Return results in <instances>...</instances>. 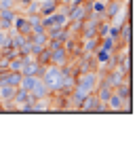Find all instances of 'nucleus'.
<instances>
[{
  "label": "nucleus",
  "instance_id": "1",
  "mask_svg": "<svg viewBox=\"0 0 137 148\" xmlns=\"http://www.w3.org/2000/svg\"><path fill=\"white\" fill-rule=\"evenodd\" d=\"M65 76L67 74L63 72V68L61 66H53V64H49L44 68V72H42V83L49 87V91L51 93H59L61 91V87H63V80H65Z\"/></svg>",
  "mask_w": 137,
  "mask_h": 148
},
{
  "label": "nucleus",
  "instance_id": "2",
  "mask_svg": "<svg viewBox=\"0 0 137 148\" xmlns=\"http://www.w3.org/2000/svg\"><path fill=\"white\" fill-rule=\"evenodd\" d=\"M97 83H99V74H97V72H93V70L78 72V74H76V85H74V91L82 93V95H89V93L95 91Z\"/></svg>",
  "mask_w": 137,
  "mask_h": 148
},
{
  "label": "nucleus",
  "instance_id": "3",
  "mask_svg": "<svg viewBox=\"0 0 137 148\" xmlns=\"http://www.w3.org/2000/svg\"><path fill=\"white\" fill-rule=\"evenodd\" d=\"M65 11H67V19H70V21H82V19L91 13V9H89V2L70 4V6H65Z\"/></svg>",
  "mask_w": 137,
  "mask_h": 148
},
{
  "label": "nucleus",
  "instance_id": "4",
  "mask_svg": "<svg viewBox=\"0 0 137 148\" xmlns=\"http://www.w3.org/2000/svg\"><path fill=\"white\" fill-rule=\"evenodd\" d=\"M19 13L15 9H2L0 11V30H13V23H15V19H17Z\"/></svg>",
  "mask_w": 137,
  "mask_h": 148
},
{
  "label": "nucleus",
  "instance_id": "5",
  "mask_svg": "<svg viewBox=\"0 0 137 148\" xmlns=\"http://www.w3.org/2000/svg\"><path fill=\"white\" fill-rule=\"evenodd\" d=\"M65 62H70V55H67V51H65L63 45L51 49V64L53 66H63Z\"/></svg>",
  "mask_w": 137,
  "mask_h": 148
},
{
  "label": "nucleus",
  "instance_id": "6",
  "mask_svg": "<svg viewBox=\"0 0 137 148\" xmlns=\"http://www.w3.org/2000/svg\"><path fill=\"white\" fill-rule=\"evenodd\" d=\"M13 30L19 32V34L30 36V34H32V23H30V19H27L25 15H17L15 23H13Z\"/></svg>",
  "mask_w": 137,
  "mask_h": 148
},
{
  "label": "nucleus",
  "instance_id": "7",
  "mask_svg": "<svg viewBox=\"0 0 137 148\" xmlns=\"http://www.w3.org/2000/svg\"><path fill=\"white\" fill-rule=\"evenodd\" d=\"M101 102L97 99V95H95V93H89V95L82 99V104H80V112H95L97 110V106H99Z\"/></svg>",
  "mask_w": 137,
  "mask_h": 148
},
{
  "label": "nucleus",
  "instance_id": "8",
  "mask_svg": "<svg viewBox=\"0 0 137 148\" xmlns=\"http://www.w3.org/2000/svg\"><path fill=\"white\" fill-rule=\"evenodd\" d=\"M106 108L110 112H120V108H122V97L114 89H112V93H110V97H108V102H106Z\"/></svg>",
  "mask_w": 137,
  "mask_h": 148
},
{
  "label": "nucleus",
  "instance_id": "9",
  "mask_svg": "<svg viewBox=\"0 0 137 148\" xmlns=\"http://www.w3.org/2000/svg\"><path fill=\"white\" fill-rule=\"evenodd\" d=\"M30 93H32L34 97H49V95H51L49 87H46V85L42 83V78H40V76H38V80H36V85L32 87V91H30Z\"/></svg>",
  "mask_w": 137,
  "mask_h": 148
},
{
  "label": "nucleus",
  "instance_id": "10",
  "mask_svg": "<svg viewBox=\"0 0 137 148\" xmlns=\"http://www.w3.org/2000/svg\"><path fill=\"white\" fill-rule=\"evenodd\" d=\"M17 87H11V85H0V104H9L13 102V95H15Z\"/></svg>",
  "mask_w": 137,
  "mask_h": 148
},
{
  "label": "nucleus",
  "instance_id": "11",
  "mask_svg": "<svg viewBox=\"0 0 137 148\" xmlns=\"http://www.w3.org/2000/svg\"><path fill=\"white\" fill-rule=\"evenodd\" d=\"M114 91L118 93V95H120L122 99H129V97H131V83H129V80L125 78L122 83H118V85L114 87Z\"/></svg>",
  "mask_w": 137,
  "mask_h": 148
},
{
  "label": "nucleus",
  "instance_id": "12",
  "mask_svg": "<svg viewBox=\"0 0 137 148\" xmlns=\"http://www.w3.org/2000/svg\"><path fill=\"white\" fill-rule=\"evenodd\" d=\"M99 49H104L108 53H114L116 51V38H112V36H101L99 38Z\"/></svg>",
  "mask_w": 137,
  "mask_h": 148
},
{
  "label": "nucleus",
  "instance_id": "13",
  "mask_svg": "<svg viewBox=\"0 0 137 148\" xmlns=\"http://www.w3.org/2000/svg\"><path fill=\"white\" fill-rule=\"evenodd\" d=\"M6 40H9V32H6V30H0V51H2V47L6 45Z\"/></svg>",
  "mask_w": 137,
  "mask_h": 148
}]
</instances>
